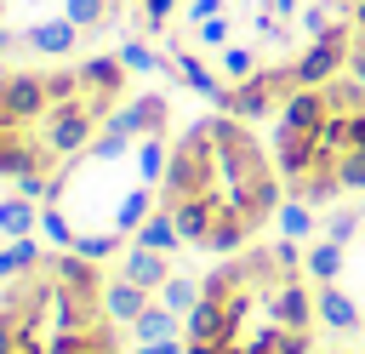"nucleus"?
<instances>
[{"label":"nucleus","mask_w":365,"mask_h":354,"mask_svg":"<svg viewBox=\"0 0 365 354\" xmlns=\"http://www.w3.org/2000/svg\"><path fill=\"white\" fill-rule=\"evenodd\" d=\"M354 46H348V69H354V80H365V0H354Z\"/></svg>","instance_id":"nucleus-7"},{"label":"nucleus","mask_w":365,"mask_h":354,"mask_svg":"<svg viewBox=\"0 0 365 354\" xmlns=\"http://www.w3.org/2000/svg\"><path fill=\"white\" fill-rule=\"evenodd\" d=\"M0 354H125V325L97 257L34 251L0 274Z\"/></svg>","instance_id":"nucleus-5"},{"label":"nucleus","mask_w":365,"mask_h":354,"mask_svg":"<svg viewBox=\"0 0 365 354\" xmlns=\"http://www.w3.org/2000/svg\"><path fill=\"white\" fill-rule=\"evenodd\" d=\"M120 63H125V69H154V51H148V46H137V40H131V46H125V51H120Z\"/></svg>","instance_id":"nucleus-8"},{"label":"nucleus","mask_w":365,"mask_h":354,"mask_svg":"<svg viewBox=\"0 0 365 354\" xmlns=\"http://www.w3.org/2000/svg\"><path fill=\"white\" fill-rule=\"evenodd\" d=\"M274 166L291 206L325 211L342 194H365V80L331 74L291 91L274 120Z\"/></svg>","instance_id":"nucleus-6"},{"label":"nucleus","mask_w":365,"mask_h":354,"mask_svg":"<svg viewBox=\"0 0 365 354\" xmlns=\"http://www.w3.org/2000/svg\"><path fill=\"white\" fill-rule=\"evenodd\" d=\"M0 23H6V0H0Z\"/></svg>","instance_id":"nucleus-10"},{"label":"nucleus","mask_w":365,"mask_h":354,"mask_svg":"<svg viewBox=\"0 0 365 354\" xmlns=\"http://www.w3.org/2000/svg\"><path fill=\"white\" fill-rule=\"evenodd\" d=\"M182 354H314V291L291 240H251L200 280Z\"/></svg>","instance_id":"nucleus-3"},{"label":"nucleus","mask_w":365,"mask_h":354,"mask_svg":"<svg viewBox=\"0 0 365 354\" xmlns=\"http://www.w3.org/2000/svg\"><path fill=\"white\" fill-rule=\"evenodd\" d=\"M285 206V183L274 166V148L228 108L188 120L171 137L154 217L171 223V234L205 257H228L251 246Z\"/></svg>","instance_id":"nucleus-1"},{"label":"nucleus","mask_w":365,"mask_h":354,"mask_svg":"<svg viewBox=\"0 0 365 354\" xmlns=\"http://www.w3.org/2000/svg\"><path fill=\"white\" fill-rule=\"evenodd\" d=\"M0 80H6V69H0Z\"/></svg>","instance_id":"nucleus-12"},{"label":"nucleus","mask_w":365,"mask_h":354,"mask_svg":"<svg viewBox=\"0 0 365 354\" xmlns=\"http://www.w3.org/2000/svg\"><path fill=\"white\" fill-rule=\"evenodd\" d=\"M165 11H171V0H148V23H160Z\"/></svg>","instance_id":"nucleus-9"},{"label":"nucleus","mask_w":365,"mask_h":354,"mask_svg":"<svg viewBox=\"0 0 365 354\" xmlns=\"http://www.w3.org/2000/svg\"><path fill=\"white\" fill-rule=\"evenodd\" d=\"M171 108L165 97H137L125 103L51 183H46V206H40V228L80 257H103L120 251L148 206L160 200V171L171 154Z\"/></svg>","instance_id":"nucleus-2"},{"label":"nucleus","mask_w":365,"mask_h":354,"mask_svg":"<svg viewBox=\"0 0 365 354\" xmlns=\"http://www.w3.org/2000/svg\"><path fill=\"white\" fill-rule=\"evenodd\" d=\"M125 108V63L80 57L51 69H6L0 80V177L46 188Z\"/></svg>","instance_id":"nucleus-4"},{"label":"nucleus","mask_w":365,"mask_h":354,"mask_svg":"<svg viewBox=\"0 0 365 354\" xmlns=\"http://www.w3.org/2000/svg\"><path fill=\"white\" fill-rule=\"evenodd\" d=\"M331 354H348V348H331Z\"/></svg>","instance_id":"nucleus-11"}]
</instances>
